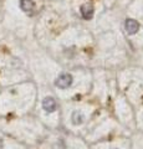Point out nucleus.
Wrapping results in <instances>:
<instances>
[{"label":"nucleus","instance_id":"obj_1","mask_svg":"<svg viewBox=\"0 0 143 149\" xmlns=\"http://www.w3.org/2000/svg\"><path fill=\"white\" fill-rule=\"evenodd\" d=\"M72 76L70 73H61L60 76L55 80V85L56 87L61 88V90H65V88L70 87L72 85Z\"/></svg>","mask_w":143,"mask_h":149},{"label":"nucleus","instance_id":"obj_2","mask_svg":"<svg viewBox=\"0 0 143 149\" xmlns=\"http://www.w3.org/2000/svg\"><path fill=\"white\" fill-rule=\"evenodd\" d=\"M124 29H126V31L130 35H133L140 30V24H138V21L133 20V19H127L124 21Z\"/></svg>","mask_w":143,"mask_h":149},{"label":"nucleus","instance_id":"obj_3","mask_svg":"<svg viewBox=\"0 0 143 149\" xmlns=\"http://www.w3.org/2000/svg\"><path fill=\"white\" fill-rule=\"evenodd\" d=\"M43 108L49 112V113H51V112H55L57 108V103L56 101H55L52 97H46V98H44L43 101Z\"/></svg>","mask_w":143,"mask_h":149},{"label":"nucleus","instance_id":"obj_4","mask_svg":"<svg viewBox=\"0 0 143 149\" xmlns=\"http://www.w3.org/2000/svg\"><path fill=\"white\" fill-rule=\"evenodd\" d=\"M80 11H81L82 17L90 20V19L92 17V15H93L95 9H93V6H92V5H90V4H85V5H82L80 8Z\"/></svg>","mask_w":143,"mask_h":149},{"label":"nucleus","instance_id":"obj_5","mask_svg":"<svg viewBox=\"0 0 143 149\" xmlns=\"http://www.w3.org/2000/svg\"><path fill=\"white\" fill-rule=\"evenodd\" d=\"M20 8H21L22 11L31 13L35 8V3L33 0H20Z\"/></svg>","mask_w":143,"mask_h":149},{"label":"nucleus","instance_id":"obj_6","mask_svg":"<svg viewBox=\"0 0 143 149\" xmlns=\"http://www.w3.org/2000/svg\"><path fill=\"white\" fill-rule=\"evenodd\" d=\"M71 119H72L73 124H81L82 122H84V116H82L78 111H75L72 113V118Z\"/></svg>","mask_w":143,"mask_h":149}]
</instances>
